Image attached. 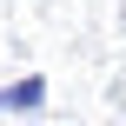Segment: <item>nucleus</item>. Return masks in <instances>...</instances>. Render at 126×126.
Returning a JSON list of instances; mask_svg holds the SVG:
<instances>
[{"label": "nucleus", "instance_id": "nucleus-1", "mask_svg": "<svg viewBox=\"0 0 126 126\" xmlns=\"http://www.w3.org/2000/svg\"><path fill=\"white\" fill-rule=\"evenodd\" d=\"M47 106V73H27L13 86H0V113H40Z\"/></svg>", "mask_w": 126, "mask_h": 126}]
</instances>
